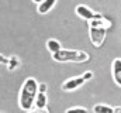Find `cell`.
<instances>
[{
  "instance_id": "ac0fdd59",
  "label": "cell",
  "mask_w": 121,
  "mask_h": 113,
  "mask_svg": "<svg viewBox=\"0 0 121 113\" xmlns=\"http://www.w3.org/2000/svg\"><path fill=\"white\" fill-rule=\"evenodd\" d=\"M32 1H34V3H38V4H39V3H41V1H44V0H32Z\"/></svg>"
},
{
  "instance_id": "ffe728a7",
  "label": "cell",
  "mask_w": 121,
  "mask_h": 113,
  "mask_svg": "<svg viewBox=\"0 0 121 113\" xmlns=\"http://www.w3.org/2000/svg\"><path fill=\"white\" fill-rule=\"evenodd\" d=\"M38 113H48V112H45V110H38Z\"/></svg>"
},
{
  "instance_id": "5bb4252c",
  "label": "cell",
  "mask_w": 121,
  "mask_h": 113,
  "mask_svg": "<svg viewBox=\"0 0 121 113\" xmlns=\"http://www.w3.org/2000/svg\"><path fill=\"white\" fill-rule=\"evenodd\" d=\"M82 76L85 78V81H89V79H91V78H93V72H90V71H87V72H85V74H83Z\"/></svg>"
},
{
  "instance_id": "7a4b0ae2",
  "label": "cell",
  "mask_w": 121,
  "mask_h": 113,
  "mask_svg": "<svg viewBox=\"0 0 121 113\" xmlns=\"http://www.w3.org/2000/svg\"><path fill=\"white\" fill-rule=\"evenodd\" d=\"M52 58L58 62H86L89 61V54L79 50H60L52 54Z\"/></svg>"
},
{
  "instance_id": "8992f818",
  "label": "cell",
  "mask_w": 121,
  "mask_h": 113,
  "mask_svg": "<svg viewBox=\"0 0 121 113\" xmlns=\"http://www.w3.org/2000/svg\"><path fill=\"white\" fill-rule=\"evenodd\" d=\"M113 79L121 88V58H116L113 61Z\"/></svg>"
},
{
  "instance_id": "7c38bea8",
  "label": "cell",
  "mask_w": 121,
  "mask_h": 113,
  "mask_svg": "<svg viewBox=\"0 0 121 113\" xmlns=\"http://www.w3.org/2000/svg\"><path fill=\"white\" fill-rule=\"evenodd\" d=\"M18 65H20V59H18L17 56H11V58H9V62H7V68H9V71L16 69Z\"/></svg>"
},
{
  "instance_id": "5b68a950",
  "label": "cell",
  "mask_w": 121,
  "mask_h": 113,
  "mask_svg": "<svg viewBox=\"0 0 121 113\" xmlns=\"http://www.w3.org/2000/svg\"><path fill=\"white\" fill-rule=\"evenodd\" d=\"M75 11H76V14H78L79 17H82L83 20H87V21H91V20H94V19H97V17H100V16H101V14L94 13L91 9H89L87 6H83V4L76 6Z\"/></svg>"
},
{
  "instance_id": "2e32d148",
  "label": "cell",
  "mask_w": 121,
  "mask_h": 113,
  "mask_svg": "<svg viewBox=\"0 0 121 113\" xmlns=\"http://www.w3.org/2000/svg\"><path fill=\"white\" fill-rule=\"evenodd\" d=\"M9 62V59L6 58V56H3L1 54H0V64H7Z\"/></svg>"
},
{
  "instance_id": "6da1fadb",
  "label": "cell",
  "mask_w": 121,
  "mask_h": 113,
  "mask_svg": "<svg viewBox=\"0 0 121 113\" xmlns=\"http://www.w3.org/2000/svg\"><path fill=\"white\" fill-rule=\"evenodd\" d=\"M37 95H38V82L34 78H27L20 90V98H18L20 108L26 112H30L35 105Z\"/></svg>"
},
{
  "instance_id": "30bf717a",
  "label": "cell",
  "mask_w": 121,
  "mask_h": 113,
  "mask_svg": "<svg viewBox=\"0 0 121 113\" xmlns=\"http://www.w3.org/2000/svg\"><path fill=\"white\" fill-rule=\"evenodd\" d=\"M45 45H47L48 51H49V52H52V54H55V52H58V51H60V50H62V48H60L59 41H56V40H54V38L48 40Z\"/></svg>"
},
{
  "instance_id": "d6986e66",
  "label": "cell",
  "mask_w": 121,
  "mask_h": 113,
  "mask_svg": "<svg viewBox=\"0 0 121 113\" xmlns=\"http://www.w3.org/2000/svg\"><path fill=\"white\" fill-rule=\"evenodd\" d=\"M28 113H38V110H30Z\"/></svg>"
},
{
  "instance_id": "9c48e42d",
  "label": "cell",
  "mask_w": 121,
  "mask_h": 113,
  "mask_svg": "<svg viewBox=\"0 0 121 113\" xmlns=\"http://www.w3.org/2000/svg\"><path fill=\"white\" fill-rule=\"evenodd\" d=\"M89 26H96V27H103V28H110L111 27V21L110 20H107V19H104L103 16H100V17H97V19H94V20H91L90 23H89Z\"/></svg>"
},
{
  "instance_id": "3957f363",
  "label": "cell",
  "mask_w": 121,
  "mask_h": 113,
  "mask_svg": "<svg viewBox=\"0 0 121 113\" xmlns=\"http://www.w3.org/2000/svg\"><path fill=\"white\" fill-rule=\"evenodd\" d=\"M89 33H90L91 44H93L96 48H100V47L103 45V42H104V38H106V28L96 27V26H90Z\"/></svg>"
},
{
  "instance_id": "277c9868",
  "label": "cell",
  "mask_w": 121,
  "mask_h": 113,
  "mask_svg": "<svg viewBox=\"0 0 121 113\" xmlns=\"http://www.w3.org/2000/svg\"><path fill=\"white\" fill-rule=\"evenodd\" d=\"M85 82H86V81H85L83 76L69 78V79H66V81L62 84V90H65V92H73V90H76L78 88H80Z\"/></svg>"
},
{
  "instance_id": "e0dca14e",
  "label": "cell",
  "mask_w": 121,
  "mask_h": 113,
  "mask_svg": "<svg viewBox=\"0 0 121 113\" xmlns=\"http://www.w3.org/2000/svg\"><path fill=\"white\" fill-rule=\"evenodd\" d=\"M114 113H121V106L116 108V109H114Z\"/></svg>"
},
{
  "instance_id": "52a82bcc",
  "label": "cell",
  "mask_w": 121,
  "mask_h": 113,
  "mask_svg": "<svg viewBox=\"0 0 121 113\" xmlns=\"http://www.w3.org/2000/svg\"><path fill=\"white\" fill-rule=\"evenodd\" d=\"M47 103H48L47 93H44V92H38V95H37V98H35V108H37L38 110H45Z\"/></svg>"
},
{
  "instance_id": "4fadbf2b",
  "label": "cell",
  "mask_w": 121,
  "mask_h": 113,
  "mask_svg": "<svg viewBox=\"0 0 121 113\" xmlns=\"http://www.w3.org/2000/svg\"><path fill=\"white\" fill-rule=\"evenodd\" d=\"M66 113H87V110L85 108H72V109H68Z\"/></svg>"
},
{
  "instance_id": "8fae6325",
  "label": "cell",
  "mask_w": 121,
  "mask_h": 113,
  "mask_svg": "<svg viewBox=\"0 0 121 113\" xmlns=\"http://www.w3.org/2000/svg\"><path fill=\"white\" fill-rule=\"evenodd\" d=\"M93 113H114V108L107 105H96L93 108Z\"/></svg>"
},
{
  "instance_id": "ba28073f",
  "label": "cell",
  "mask_w": 121,
  "mask_h": 113,
  "mask_svg": "<svg viewBox=\"0 0 121 113\" xmlns=\"http://www.w3.org/2000/svg\"><path fill=\"white\" fill-rule=\"evenodd\" d=\"M56 0H44L38 4V13L39 14H47L48 11L52 10V7L55 6Z\"/></svg>"
},
{
  "instance_id": "44dd1931",
  "label": "cell",
  "mask_w": 121,
  "mask_h": 113,
  "mask_svg": "<svg viewBox=\"0 0 121 113\" xmlns=\"http://www.w3.org/2000/svg\"><path fill=\"white\" fill-rule=\"evenodd\" d=\"M0 113H1V112H0Z\"/></svg>"
},
{
  "instance_id": "9a60e30c",
  "label": "cell",
  "mask_w": 121,
  "mask_h": 113,
  "mask_svg": "<svg viewBox=\"0 0 121 113\" xmlns=\"http://www.w3.org/2000/svg\"><path fill=\"white\" fill-rule=\"evenodd\" d=\"M38 92H44V93H45V92H47V85L45 84H39L38 85Z\"/></svg>"
}]
</instances>
